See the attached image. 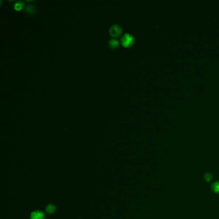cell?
<instances>
[{
  "label": "cell",
  "instance_id": "obj_1",
  "mask_svg": "<svg viewBox=\"0 0 219 219\" xmlns=\"http://www.w3.org/2000/svg\"><path fill=\"white\" fill-rule=\"evenodd\" d=\"M122 44L125 48L131 47L134 44L135 42V38L134 37L131 33H126L123 35L121 39H120Z\"/></svg>",
  "mask_w": 219,
  "mask_h": 219
},
{
  "label": "cell",
  "instance_id": "obj_2",
  "mask_svg": "<svg viewBox=\"0 0 219 219\" xmlns=\"http://www.w3.org/2000/svg\"><path fill=\"white\" fill-rule=\"evenodd\" d=\"M122 33V29L118 24H113L109 29V34L113 38H118Z\"/></svg>",
  "mask_w": 219,
  "mask_h": 219
},
{
  "label": "cell",
  "instance_id": "obj_3",
  "mask_svg": "<svg viewBox=\"0 0 219 219\" xmlns=\"http://www.w3.org/2000/svg\"><path fill=\"white\" fill-rule=\"evenodd\" d=\"M30 219H45V215L41 211H34L31 213Z\"/></svg>",
  "mask_w": 219,
  "mask_h": 219
},
{
  "label": "cell",
  "instance_id": "obj_4",
  "mask_svg": "<svg viewBox=\"0 0 219 219\" xmlns=\"http://www.w3.org/2000/svg\"><path fill=\"white\" fill-rule=\"evenodd\" d=\"M24 12L28 15H33L37 12V8L33 5H27L24 8Z\"/></svg>",
  "mask_w": 219,
  "mask_h": 219
},
{
  "label": "cell",
  "instance_id": "obj_5",
  "mask_svg": "<svg viewBox=\"0 0 219 219\" xmlns=\"http://www.w3.org/2000/svg\"><path fill=\"white\" fill-rule=\"evenodd\" d=\"M24 7V2L23 1H17L14 3V8L15 10L19 11Z\"/></svg>",
  "mask_w": 219,
  "mask_h": 219
},
{
  "label": "cell",
  "instance_id": "obj_6",
  "mask_svg": "<svg viewBox=\"0 0 219 219\" xmlns=\"http://www.w3.org/2000/svg\"><path fill=\"white\" fill-rule=\"evenodd\" d=\"M108 44H109V47L111 48L115 49V48H117L118 47V46H119V41H118V40H116V39H111L110 41H109V43H108Z\"/></svg>",
  "mask_w": 219,
  "mask_h": 219
},
{
  "label": "cell",
  "instance_id": "obj_7",
  "mask_svg": "<svg viewBox=\"0 0 219 219\" xmlns=\"http://www.w3.org/2000/svg\"><path fill=\"white\" fill-rule=\"evenodd\" d=\"M211 190L213 192L216 194H219V181H215L211 184Z\"/></svg>",
  "mask_w": 219,
  "mask_h": 219
},
{
  "label": "cell",
  "instance_id": "obj_8",
  "mask_svg": "<svg viewBox=\"0 0 219 219\" xmlns=\"http://www.w3.org/2000/svg\"><path fill=\"white\" fill-rule=\"evenodd\" d=\"M48 214H53L56 210V207L54 204H49L46 209Z\"/></svg>",
  "mask_w": 219,
  "mask_h": 219
},
{
  "label": "cell",
  "instance_id": "obj_9",
  "mask_svg": "<svg viewBox=\"0 0 219 219\" xmlns=\"http://www.w3.org/2000/svg\"><path fill=\"white\" fill-rule=\"evenodd\" d=\"M212 177H213V176H212L211 174L209 173V172H208V173H206L204 175V179L206 180V181H207V182L210 181L212 179Z\"/></svg>",
  "mask_w": 219,
  "mask_h": 219
}]
</instances>
